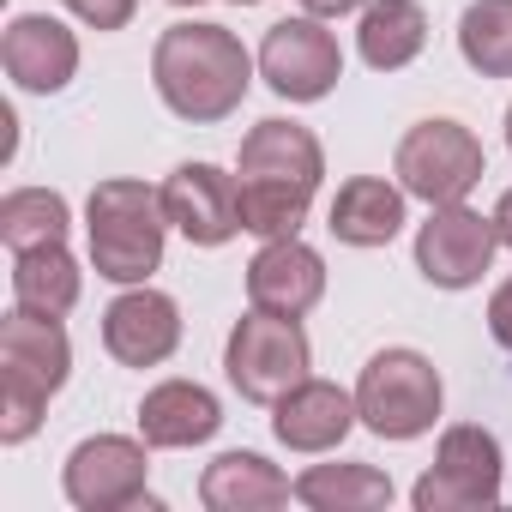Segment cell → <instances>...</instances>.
Listing matches in <instances>:
<instances>
[{"instance_id":"obj_1","label":"cell","mask_w":512,"mask_h":512,"mask_svg":"<svg viewBox=\"0 0 512 512\" xmlns=\"http://www.w3.org/2000/svg\"><path fill=\"white\" fill-rule=\"evenodd\" d=\"M326 175V151L308 127L296 121H260L247 139H241V229L253 235H296L308 205H314V187Z\"/></svg>"},{"instance_id":"obj_2","label":"cell","mask_w":512,"mask_h":512,"mask_svg":"<svg viewBox=\"0 0 512 512\" xmlns=\"http://www.w3.org/2000/svg\"><path fill=\"white\" fill-rule=\"evenodd\" d=\"M151 79H157V97L181 121L211 127V121H223V115L241 109L247 79H253V61H247L241 37L223 31V25H169L157 37Z\"/></svg>"},{"instance_id":"obj_3","label":"cell","mask_w":512,"mask_h":512,"mask_svg":"<svg viewBox=\"0 0 512 512\" xmlns=\"http://www.w3.org/2000/svg\"><path fill=\"white\" fill-rule=\"evenodd\" d=\"M73 344L61 332V314L13 308L0 320V440L19 446L37 434L43 404L67 386Z\"/></svg>"},{"instance_id":"obj_4","label":"cell","mask_w":512,"mask_h":512,"mask_svg":"<svg viewBox=\"0 0 512 512\" xmlns=\"http://www.w3.org/2000/svg\"><path fill=\"white\" fill-rule=\"evenodd\" d=\"M85 229H91V266L109 284H145L163 266V193H151L145 181H97L91 205H85Z\"/></svg>"},{"instance_id":"obj_5","label":"cell","mask_w":512,"mask_h":512,"mask_svg":"<svg viewBox=\"0 0 512 512\" xmlns=\"http://www.w3.org/2000/svg\"><path fill=\"white\" fill-rule=\"evenodd\" d=\"M223 368H229V386L253 404H278L290 386L308 380L314 368V350H308V332L290 320V314H266L253 308L235 320L229 332V350H223Z\"/></svg>"},{"instance_id":"obj_6","label":"cell","mask_w":512,"mask_h":512,"mask_svg":"<svg viewBox=\"0 0 512 512\" xmlns=\"http://www.w3.org/2000/svg\"><path fill=\"white\" fill-rule=\"evenodd\" d=\"M356 416L380 440H416L440 416V374L422 350H380L356 380Z\"/></svg>"},{"instance_id":"obj_7","label":"cell","mask_w":512,"mask_h":512,"mask_svg":"<svg viewBox=\"0 0 512 512\" xmlns=\"http://www.w3.org/2000/svg\"><path fill=\"white\" fill-rule=\"evenodd\" d=\"M482 175H488V157H482L476 133L458 121H416L398 139V181H404V193H416L428 205H458Z\"/></svg>"},{"instance_id":"obj_8","label":"cell","mask_w":512,"mask_h":512,"mask_svg":"<svg viewBox=\"0 0 512 512\" xmlns=\"http://www.w3.org/2000/svg\"><path fill=\"white\" fill-rule=\"evenodd\" d=\"M416 512H470V506H494L500 500V440L488 428H446L434 470L410 488Z\"/></svg>"},{"instance_id":"obj_9","label":"cell","mask_w":512,"mask_h":512,"mask_svg":"<svg viewBox=\"0 0 512 512\" xmlns=\"http://www.w3.org/2000/svg\"><path fill=\"white\" fill-rule=\"evenodd\" d=\"M500 247V229L494 217L470 211L464 199L458 205H434V217L416 229V272L434 284V290H470L488 260Z\"/></svg>"},{"instance_id":"obj_10","label":"cell","mask_w":512,"mask_h":512,"mask_svg":"<svg viewBox=\"0 0 512 512\" xmlns=\"http://www.w3.org/2000/svg\"><path fill=\"white\" fill-rule=\"evenodd\" d=\"M260 73L278 97L320 103L344 79V55H338V37L320 31L314 19H278L260 43Z\"/></svg>"},{"instance_id":"obj_11","label":"cell","mask_w":512,"mask_h":512,"mask_svg":"<svg viewBox=\"0 0 512 512\" xmlns=\"http://www.w3.org/2000/svg\"><path fill=\"white\" fill-rule=\"evenodd\" d=\"M145 446L127 434H97L79 440L67 458V500L85 512H121L145 500Z\"/></svg>"},{"instance_id":"obj_12","label":"cell","mask_w":512,"mask_h":512,"mask_svg":"<svg viewBox=\"0 0 512 512\" xmlns=\"http://www.w3.org/2000/svg\"><path fill=\"white\" fill-rule=\"evenodd\" d=\"M163 211L193 247H223L241 229V181L217 163H181L163 181Z\"/></svg>"},{"instance_id":"obj_13","label":"cell","mask_w":512,"mask_h":512,"mask_svg":"<svg viewBox=\"0 0 512 512\" xmlns=\"http://www.w3.org/2000/svg\"><path fill=\"white\" fill-rule=\"evenodd\" d=\"M320 296H326V260L308 241L278 235V241H266L260 253H253V266H247V302L253 308L302 320Z\"/></svg>"},{"instance_id":"obj_14","label":"cell","mask_w":512,"mask_h":512,"mask_svg":"<svg viewBox=\"0 0 512 512\" xmlns=\"http://www.w3.org/2000/svg\"><path fill=\"white\" fill-rule=\"evenodd\" d=\"M103 344L127 368H157L181 344V314H175V302L163 290H127L103 314Z\"/></svg>"},{"instance_id":"obj_15","label":"cell","mask_w":512,"mask_h":512,"mask_svg":"<svg viewBox=\"0 0 512 512\" xmlns=\"http://www.w3.org/2000/svg\"><path fill=\"white\" fill-rule=\"evenodd\" d=\"M0 61H7V73L25 85V91H61L73 73H79V37L49 19V13H25L7 25V37H0Z\"/></svg>"},{"instance_id":"obj_16","label":"cell","mask_w":512,"mask_h":512,"mask_svg":"<svg viewBox=\"0 0 512 512\" xmlns=\"http://www.w3.org/2000/svg\"><path fill=\"white\" fill-rule=\"evenodd\" d=\"M278 440L290 452H332L350 428H356V398L326 386V380H302L278 398V416H272Z\"/></svg>"},{"instance_id":"obj_17","label":"cell","mask_w":512,"mask_h":512,"mask_svg":"<svg viewBox=\"0 0 512 512\" xmlns=\"http://www.w3.org/2000/svg\"><path fill=\"white\" fill-rule=\"evenodd\" d=\"M217 428H223V410H217V398H211L205 386H193V380H163V386H151L145 404H139V434H145V446H199V440H211Z\"/></svg>"},{"instance_id":"obj_18","label":"cell","mask_w":512,"mask_h":512,"mask_svg":"<svg viewBox=\"0 0 512 512\" xmlns=\"http://www.w3.org/2000/svg\"><path fill=\"white\" fill-rule=\"evenodd\" d=\"M296 488L278 464H266L260 452H223L217 464H205L199 476V500L211 512H272L284 506Z\"/></svg>"},{"instance_id":"obj_19","label":"cell","mask_w":512,"mask_h":512,"mask_svg":"<svg viewBox=\"0 0 512 512\" xmlns=\"http://www.w3.org/2000/svg\"><path fill=\"white\" fill-rule=\"evenodd\" d=\"M404 229V193L380 175H356L332 199V235L350 247H386Z\"/></svg>"},{"instance_id":"obj_20","label":"cell","mask_w":512,"mask_h":512,"mask_svg":"<svg viewBox=\"0 0 512 512\" xmlns=\"http://www.w3.org/2000/svg\"><path fill=\"white\" fill-rule=\"evenodd\" d=\"M362 61L374 73H398L422 55L428 43V13L416 7V0H374V7L362 13Z\"/></svg>"},{"instance_id":"obj_21","label":"cell","mask_w":512,"mask_h":512,"mask_svg":"<svg viewBox=\"0 0 512 512\" xmlns=\"http://www.w3.org/2000/svg\"><path fill=\"white\" fill-rule=\"evenodd\" d=\"M296 500L314 512H374L392 500V482L374 464H314L296 476Z\"/></svg>"},{"instance_id":"obj_22","label":"cell","mask_w":512,"mask_h":512,"mask_svg":"<svg viewBox=\"0 0 512 512\" xmlns=\"http://www.w3.org/2000/svg\"><path fill=\"white\" fill-rule=\"evenodd\" d=\"M13 296H19V308H31V314H67V308L79 302V266H73V253H67L61 241L25 247L19 266H13Z\"/></svg>"},{"instance_id":"obj_23","label":"cell","mask_w":512,"mask_h":512,"mask_svg":"<svg viewBox=\"0 0 512 512\" xmlns=\"http://www.w3.org/2000/svg\"><path fill=\"white\" fill-rule=\"evenodd\" d=\"M458 49L482 79H512V0H470L458 19Z\"/></svg>"},{"instance_id":"obj_24","label":"cell","mask_w":512,"mask_h":512,"mask_svg":"<svg viewBox=\"0 0 512 512\" xmlns=\"http://www.w3.org/2000/svg\"><path fill=\"white\" fill-rule=\"evenodd\" d=\"M0 241H7L13 253L67 241V199L49 193V187H19V193H7V199H0Z\"/></svg>"},{"instance_id":"obj_25","label":"cell","mask_w":512,"mask_h":512,"mask_svg":"<svg viewBox=\"0 0 512 512\" xmlns=\"http://www.w3.org/2000/svg\"><path fill=\"white\" fill-rule=\"evenodd\" d=\"M133 7H139V0H67V13L85 19L91 31H121L133 19Z\"/></svg>"},{"instance_id":"obj_26","label":"cell","mask_w":512,"mask_h":512,"mask_svg":"<svg viewBox=\"0 0 512 512\" xmlns=\"http://www.w3.org/2000/svg\"><path fill=\"white\" fill-rule=\"evenodd\" d=\"M488 332H494V344L512 356V278L494 290V302H488Z\"/></svg>"},{"instance_id":"obj_27","label":"cell","mask_w":512,"mask_h":512,"mask_svg":"<svg viewBox=\"0 0 512 512\" xmlns=\"http://www.w3.org/2000/svg\"><path fill=\"white\" fill-rule=\"evenodd\" d=\"M302 7L314 13V19H344V13H356L362 0H302Z\"/></svg>"},{"instance_id":"obj_28","label":"cell","mask_w":512,"mask_h":512,"mask_svg":"<svg viewBox=\"0 0 512 512\" xmlns=\"http://www.w3.org/2000/svg\"><path fill=\"white\" fill-rule=\"evenodd\" d=\"M494 229H500V247H512V187H506L500 205H494Z\"/></svg>"},{"instance_id":"obj_29","label":"cell","mask_w":512,"mask_h":512,"mask_svg":"<svg viewBox=\"0 0 512 512\" xmlns=\"http://www.w3.org/2000/svg\"><path fill=\"white\" fill-rule=\"evenodd\" d=\"M506 145H512V109H506Z\"/></svg>"},{"instance_id":"obj_30","label":"cell","mask_w":512,"mask_h":512,"mask_svg":"<svg viewBox=\"0 0 512 512\" xmlns=\"http://www.w3.org/2000/svg\"><path fill=\"white\" fill-rule=\"evenodd\" d=\"M169 7H199V0H169Z\"/></svg>"},{"instance_id":"obj_31","label":"cell","mask_w":512,"mask_h":512,"mask_svg":"<svg viewBox=\"0 0 512 512\" xmlns=\"http://www.w3.org/2000/svg\"><path fill=\"white\" fill-rule=\"evenodd\" d=\"M235 7H260V0H235Z\"/></svg>"}]
</instances>
